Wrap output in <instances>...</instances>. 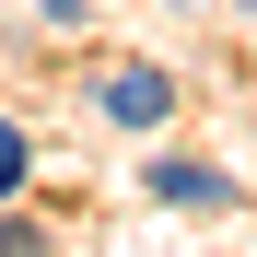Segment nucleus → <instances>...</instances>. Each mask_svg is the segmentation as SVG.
<instances>
[{"label":"nucleus","mask_w":257,"mask_h":257,"mask_svg":"<svg viewBox=\"0 0 257 257\" xmlns=\"http://www.w3.org/2000/svg\"><path fill=\"white\" fill-rule=\"evenodd\" d=\"M164 105H176V82H164V70H105V117H117V128H152Z\"/></svg>","instance_id":"obj_1"},{"label":"nucleus","mask_w":257,"mask_h":257,"mask_svg":"<svg viewBox=\"0 0 257 257\" xmlns=\"http://www.w3.org/2000/svg\"><path fill=\"white\" fill-rule=\"evenodd\" d=\"M152 199H187V210H234V176H210V164H152Z\"/></svg>","instance_id":"obj_2"},{"label":"nucleus","mask_w":257,"mask_h":257,"mask_svg":"<svg viewBox=\"0 0 257 257\" xmlns=\"http://www.w3.org/2000/svg\"><path fill=\"white\" fill-rule=\"evenodd\" d=\"M24 164H35V141H24V128H12V117H0V199H12V187H24Z\"/></svg>","instance_id":"obj_3"}]
</instances>
